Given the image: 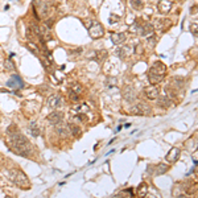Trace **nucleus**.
<instances>
[{
  "mask_svg": "<svg viewBox=\"0 0 198 198\" xmlns=\"http://www.w3.org/2000/svg\"><path fill=\"white\" fill-rule=\"evenodd\" d=\"M180 153H181V151H180V148H176L173 147L170 149V151L168 152V155H166V160H168L169 162H176L180 158Z\"/></svg>",
  "mask_w": 198,
  "mask_h": 198,
  "instance_id": "13",
  "label": "nucleus"
},
{
  "mask_svg": "<svg viewBox=\"0 0 198 198\" xmlns=\"http://www.w3.org/2000/svg\"><path fill=\"white\" fill-rule=\"evenodd\" d=\"M62 104V98L58 94H53L48 98V107L50 108H57Z\"/></svg>",
  "mask_w": 198,
  "mask_h": 198,
  "instance_id": "8",
  "label": "nucleus"
},
{
  "mask_svg": "<svg viewBox=\"0 0 198 198\" xmlns=\"http://www.w3.org/2000/svg\"><path fill=\"white\" fill-rule=\"evenodd\" d=\"M132 30L140 36H149L153 32V25L143 20H136V23L132 25Z\"/></svg>",
  "mask_w": 198,
  "mask_h": 198,
  "instance_id": "4",
  "label": "nucleus"
},
{
  "mask_svg": "<svg viewBox=\"0 0 198 198\" xmlns=\"http://www.w3.org/2000/svg\"><path fill=\"white\" fill-rule=\"evenodd\" d=\"M33 6H34L33 12H34V15H36L37 20L49 15L50 8H49V4L48 3H44V2H41V0H33Z\"/></svg>",
  "mask_w": 198,
  "mask_h": 198,
  "instance_id": "5",
  "label": "nucleus"
},
{
  "mask_svg": "<svg viewBox=\"0 0 198 198\" xmlns=\"http://www.w3.org/2000/svg\"><path fill=\"white\" fill-rule=\"evenodd\" d=\"M6 68L10 69V70H13V69H15V65L11 62V60H7V61H6Z\"/></svg>",
  "mask_w": 198,
  "mask_h": 198,
  "instance_id": "26",
  "label": "nucleus"
},
{
  "mask_svg": "<svg viewBox=\"0 0 198 198\" xmlns=\"http://www.w3.org/2000/svg\"><path fill=\"white\" fill-rule=\"evenodd\" d=\"M147 193H148V186H147V184H144V182H142L138 186V194L140 196V197H145L147 196Z\"/></svg>",
  "mask_w": 198,
  "mask_h": 198,
  "instance_id": "19",
  "label": "nucleus"
},
{
  "mask_svg": "<svg viewBox=\"0 0 198 198\" xmlns=\"http://www.w3.org/2000/svg\"><path fill=\"white\" fill-rule=\"evenodd\" d=\"M166 73V66L160 62V61H157V62H155L151 69H149V73H148V78H149V82L151 83H158L161 82V79L164 78Z\"/></svg>",
  "mask_w": 198,
  "mask_h": 198,
  "instance_id": "2",
  "label": "nucleus"
},
{
  "mask_svg": "<svg viewBox=\"0 0 198 198\" xmlns=\"http://www.w3.org/2000/svg\"><path fill=\"white\" fill-rule=\"evenodd\" d=\"M158 98V106H161V107H165V108H169L170 106H172V99L170 98H168L166 95H162V96H160L158 95L157 96Z\"/></svg>",
  "mask_w": 198,
  "mask_h": 198,
  "instance_id": "15",
  "label": "nucleus"
},
{
  "mask_svg": "<svg viewBox=\"0 0 198 198\" xmlns=\"http://www.w3.org/2000/svg\"><path fill=\"white\" fill-rule=\"evenodd\" d=\"M192 32L194 33V37H197V23H194L192 25Z\"/></svg>",
  "mask_w": 198,
  "mask_h": 198,
  "instance_id": "28",
  "label": "nucleus"
},
{
  "mask_svg": "<svg viewBox=\"0 0 198 198\" xmlns=\"http://www.w3.org/2000/svg\"><path fill=\"white\" fill-rule=\"evenodd\" d=\"M151 112H152L151 107L147 103H143V102H139L138 104L131 108V114H136V115H149Z\"/></svg>",
  "mask_w": 198,
  "mask_h": 198,
  "instance_id": "6",
  "label": "nucleus"
},
{
  "mask_svg": "<svg viewBox=\"0 0 198 198\" xmlns=\"http://www.w3.org/2000/svg\"><path fill=\"white\" fill-rule=\"evenodd\" d=\"M28 45H29V48H32V49H30V50L34 52V53H36V54H37V53H38V48H37V45H34V44H32V42H29Z\"/></svg>",
  "mask_w": 198,
  "mask_h": 198,
  "instance_id": "27",
  "label": "nucleus"
},
{
  "mask_svg": "<svg viewBox=\"0 0 198 198\" xmlns=\"http://www.w3.org/2000/svg\"><path fill=\"white\" fill-rule=\"evenodd\" d=\"M69 131H70V134H73L74 136H79L81 135V130H79V127H77L74 123H69Z\"/></svg>",
  "mask_w": 198,
  "mask_h": 198,
  "instance_id": "21",
  "label": "nucleus"
},
{
  "mask_svg": "<svg viewBox=\"0 0 198 198\" xmlns=\"http://www.w3.org/2000/svg\"><path fill=\"white\" fill-rule=\"evenodd\" d=\"M111 38L115 45H122V44L126 41V33H114Z\"/></svg>",
  "mask_w": 198,
  "mask_h": 198,
  "instance_id": "16",
  "label": "nucleus"
},
{
  "mask_svg": "<svg viewBox=\"0 0 198 198\" xmlns=\"http://www.w3.org/2000/svg\"><path fill=\"white\" fill-rule=\"evenodd\" d=\"M56 130L58 131V134H60L61 136H68V135L70 134V131H69V126L64 124L62 122L58 123V124H56Z\"/></svg>",
  "mask_w": 198,
  "mask_h": 198,
  "instance_id": "17",
  "label": "nucleus"
},
{
  "mask_svg": "<svg viewBox=\"0 0 198 198\" xmlns=\"http://www.w3.org/2000/svg\"><path fill=\"white\" fill-rule=\"evenodd\" d=\"M172 4H173L172 0H160L157 3V10L160 13H168L172 10Z\"/></svg>",
  "mask_w": 198,
  "mask_h": 198,
  "instance_id": "9",
  "label": "nucleus"
},
{
  "mask_svg": "<svg viewBox=\"0 0 198 198\" xmlns=\"http://www.w3.org/2000/svg\"><path fill=\"white\" fill-rule=\"evenodd\" d=\"M72 92H74V94H81L82 91V86L79 85V83H74V85L72 86V90H70Z\"/></svg>",
  "mask_w": 198,
  "mask_h": 198,
  "instance_id": "24",
  "label": "nucleus"
},
{
  "mask_svg": "<svg viewBox=\"0 0 198 198\" xmlns=\"http://www.w3.org/2000/svg\"><path fill=\"white\" fill-rule=\"evenodd\" d=\"M123 95H124V99L128 100V102H135L136 100V94H135V91H134L132 87H126Z\"/></svg>",
  "mask_w": 198,
  "mask_h": 198,
  "instance_id": "14",
  "label": "nucleus"
},
{
  "mask_svg": "<svg viewBox=\"0 0 198 198\" xmlns=\"http://www.w3.org/2000/svg\"><path fill=\"white\" fill-rule=\"evenodd\" d=\"M30 131H32L33 136H38L40 135V130H38V127H37V124L34 122L30 123Z\"/></svg>",
  "mask_w": 198,
  "mask_h": 198,
  "instance_id": "23",
  "label": "nucleus"
},
{
  "mask_svg": "<svg viewBox=\"0 0 198 198\" xmlns=\"http://www.w3.org/2000/svg\"><path fill=\"white\" fill-rule=\"evenodd\" d=\"M89 34H90V37L91 38H100L104 34V28H103V25L102 24H99V23H94L91 26H90V29H89Z\"/></svg>",
  "mask_w": 198,
  "mask_h": 198,
  "instance_id": "7",
  "label": "nucleus"
},
{
  "mask_svg": "<svg viewBox=\"0 0 198 198\" xmlns=\"http://www.w3.org/2000/svg\"><path fill=\"white\" fill-rule=\"evenodd\" d=\"M69 53H70V54H81V53H82V48H77V49H70Z\"/></svg>",
  "mask_w": 198,
  "mask_h": 198,
  "instance_id": "25",
  "label": "nucleus"
},
{
  "mask_svg": "<svg viewBox=\"0 0 198 198\" xmlns=\"http://www.w3.org/2000/svg\"><path fill=\"white\" fill-rule=\"evenodd\" d=\"M8 174H10L8 177H10V178H11L12 181L15 182L19 188L29 189L30 182H29V180H28V177L25 176L24 172H21L20 169H13V170H11Z\"/></svg>",
  "mask_w": 198,
  "mask_h": 198,
  "instance_id": "3",
  "label": "nucleus"
},
{
  "mask_svg": "<svg viewBox=\"0 0 198 198\" xmlns=\"http://www.w3.org/2000/svg\"><path fill=\"white\" fill-rule=\"evenodd\" d=\"M7 143L10 149L16 155L23 157H29L33 155L32 144L23 134H20V131L17 130L15 124L10 126V128L7 130Z\"/></svg>",
  "mask_w": 198,
  "mask_h": 198,
  "instance_id": "1",
  "label": "nucleus"
},
{
  "mask_svg": "<svg viewBox=\"0 0 198 198\" xmlns=\"http://www.w3.org/2000/svg\"><path fill=\"white\" fill-rule=\"evenodd\" d=\"M130 6L132 7V10H135V11H140V10H143V2L142 0H130Z\"/></svg>",
  "mask_w": 198,
  "mask_h": 198,
  "instance_id": "18",
  "label": "nucleus"
},
{
  "mask_svg": "<svg viewBox=\"0 0 198 198\" xmlns=\"http://www.w3.org/2000/svg\"><path fill=\"white\" fill-rule=\"evenodd\" d=\"M144 91H145V95H147L148 99H157V96L160 95V90H158V87L155 85L148 86Z\"/></svg>",
  "mask_w": 198,
  "mask_h": 198,
  "instance_id": "10",
  "label": "nucleus"
},
{
  "mask_svg": "<svg viewBox=\"0 0 198 198\" xmlns=\"http://www.w3.org/2000/svg\"><path fill=\"white\" fill-rule=\"evenodd\" d=\"M128 52H130V48H128V46L118 48V49H116V56H119L120 58H124V57L128 54Z\"/></svg>",
  "mask_w": 198,
  "mask_h": 198,
  "instance_id": "22",
  "label": "nucleus"
},
{
  "mask_svg": "<svg viewBox=\"0 0 198 198\" xmlns=\"http://www.w3.org/2000/svg\"><path fill=\"white\" fill-rule=\"evenodd\" d=\"M169 169V165H165V164H158L156 166V172H155V174L156 176H160V174H164L165 172H168Z\"/></svg>",
  "mask_w": 198,
  "mask_h": 198,
  "instance_id": "20",
  "label": "nucleus"
},
{
  "mask_svg": "<svg viewBox=\"0 0 198 198\" xmlns=\"http://www.w3.org/2000/svg\"><path fill=\"white\" fill-rule=\"evenodd\" d=\"M7 86L13 87V89H21V87H24V82L21 81V78L19 76H13L10 81L7 82Z\"/></svg>",
  "mask_w": 198,
  "mask_h": 198,
  "instance_id": "11",
  "label": "nucleus"
},
{
  "mask_svg": "<svg viewBox=\"0 0 198 198\" xmlns=\"http://www.w3.org/2000/svg\"><path fill=\"white\" fill-rule=\"evenodd\" d=\"M48 120H49L52 124H58V123H61L64 120V112H61V111H54V112H52L49 116H48Z\"/></svg>",
  "mask_w": 198,
  "mask_h": 198,
  "instance_id": "12",
  "label": "nucleus"
}]
</instances>
